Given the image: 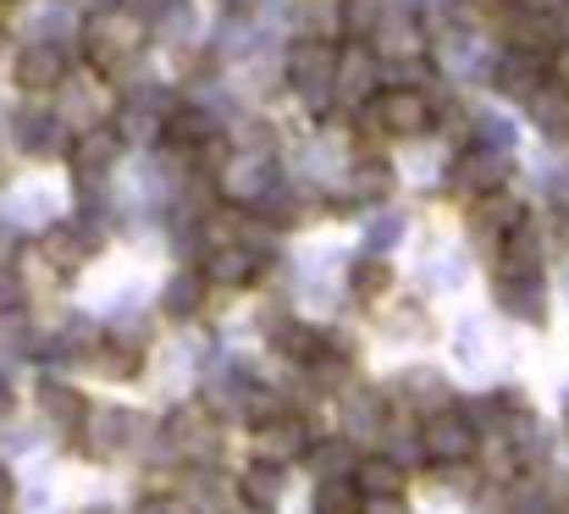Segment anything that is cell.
Segmentation results:
<instances>
[{"label": "cell", "instance_id": "6da1fadb", "mask_svg": "<svg viewBox=\"0 0 569 514\" xmlns=\"http://www.w3.org/2000/svg\"><path fill=\"white\" fill-rule=\"evenodd\" d=\"M144 45H150V22H144V17H133L128 6L100 11V17H89V22H83V61H89L100 78L128 72V67L144 56Z\"/></svg>", "mask_w": 569, "mask_h": 514}, {"label": "cell", "instance_id": "7a4b0ae2", "mask_svg": "<svg viewBox=\"0 0 569 514\" xmlns=\"http://www.w3.org/2000/svg\"><path fill=\"white\" fill-rule=\"evenodd\" d=\"M338 45L343 39H332V33H299L293 45H288V83L305 95V106L316 111V117H327V111H338V100H332V72H338Z\"/></svg>", "mask_w": 569, "mask_h": 514}, {"label": "cell", "instance_id": "3957f363", "mask_svg": "<svg viewBox=\"0 0 569 514\" xmlns=\"http://www.w3.org/2000/svg\"><path fill=\"white\" fill-rule=\"evenodd\" d=\"M161 437H167V448H172L178 459L210 465V459L221 454V415H216L204 398H189V404H178V409L167 415Z\"/></svg>", "mask_w": 569, "mask_h": 514}, {"label": "cell", "instance_id": "277c9868", "mask_svg": "<svg viewBox=\"0 0 569 514\" xmlns=\"http://www.w3.org/2000/svg\"><path fill=\"white\" fill-rule=\"evenodd\" d=\"M310 443H316V426L293 409H277V415L249 426V459H266V465H282V471L299 465L310 454Z\"/></svg>", "mask_w": 569, "mask_h": 514}, {"label": "cell", "instance_id": "5b68a950", "mask_svg": "<svg viewBox=\"0 0 569 514\" xmlns=\"http://www.w3.org/2000/svg\"><path fill=\"white\" fill-rule=\"evenodd\" d=\"M420 454H426V465H470L481 454V432L448 404L420 421Z\"/></svg>", "mask_w": 569, "mask_h": 514}, {"label": "cell", "instance_id": "8992f818", "mask_svg": "<svg viewBox=\"0 0 569 514\" xmlns=\"http://www.w3.org/2000/svg\"><path fill=\"white\" fill-rule=\"evenodd\" d=\"M509 171H515V156L509 150H492V145H465L448 167V188L470 205L492 188H509Z\"/></svg>", "mask_w": 569, "mask_h": 514}, {"label": "cell", "instance_id": "52a82bcc", "mask_svg": "<svg viewBox=\"0 0 569 514\" xmlns=\"http://www.w3.org/2000/svg\"><path fill=\"white\" fill-rule=\"evenodd\" d=\"M366 45H371V56H377L381 67H403V61L426 56L431 39H426V22H420L415 11H403V6H381V17L371 22Z\"/></svg>", "mask_w": 569, "mask_h": 514}, {"label": "cell", "instance_id": "ba28073f", "mask_svg": "<svg viewBox=\"0 0 569 514\" xmlns=\"http://www.w3.org/2000/svg\"><path fill=\"white\" fill-rule=\"evenodd\" d=\"M371 117H377V134H387V139L431 134V100H426V89H409V83L377 89L371 95Z\"/></svg>", "mask_w": 569, "mask_h": 514}, {"label": "cell", "instance_id": "9c48e42d", "mask_svg": "<svg viewBox=\"0 0 569 514\" xmlns=\"http://www.w3.org/2000/svg\"><path fill=\"white\" fill-rule=\"evenodd\" d=\"M271 182H277L271 156H249V150H238V156H227V161L216 167V194H221L227 205H238V210H254V205L266 199Z\"/></svg>", "mask_w": 569, "mask_h": 514}, {"label": "cell", "instance_id": "30bf717a", "mask_svg": "<svg viewBox=\"0 0 569 514\" xmlns=\"http://www.w3.org/2000/svg\"><path fill=\"white\" fill-rule=\"evenodd\" d=\"M122 134L111 128V122H89V128H78L72 139H67V167H72V177H106V171H117V161H122Z\"/></svg>", "mask_w": 569, "mask_h": 514}, {"label": "cell", "instance_id": "8fae6325", "mask_svg": "<svg viewBox=\"0 0 569 514\" xmlns=\"http://www.w3.org/2000/svg\"><path fill=\"white\" fill-rule=\"evenodd\" d=\"M381 89V61L371 56V45H338V72H332V100L338 106H366Z\"/></svg>", "mask_w": 569, "mask_h": 514}, {"label": "cell", "instance_id": "7c38bea8", "mask_svg": "<svg viewBox=\"0 0 569 514\" xmlns=\"http://www.w3.org/2000/svg\"><path fill=\"white\" fill-rule=\"evenodd\" d=\"M492 294H498L503 316H515L526 327H548V283H542V271H498Z\"/></svg>", "mask_w": 569, "mask_h": 514}, {"label": "cell", "instance_id": "4fadbf2b", "mask_svg": "<svg viewBox=\"0 0 569 514\" xmlns=\"http://www.w3.org/2000/svg\"><path fill=\"white\" fill-rule=\"evenodd\" d=\"M11 78H17V89H22V95H56V89L67 83V50H61V45H50V39H33V45H22V50H17Z\"/></svg>", "mask_w": 569, "mask_h": 514}, {"label": "cell", "instance_id": "5bb4252c", "mask_svg": "<svg viewBox=\"0 0 569 514\" xmlns=\"http://www.w3.org/2000/svg\"><path fill=\"white\" fill-rule=\"evenodd\" d=\"M542 83H548V56H542V50L509 45V50L492 61V89H498L503 100H520V106H526Z\"/></svg>", "mask_w": 569, "mask_h": 514}, {"label": "cell", "instance_id": "9a60e30c", "mask_svg": "<svg viewBox=\"0 0 569 514\" xmlns=\"http://www.w3.org/2000/svg\"><path fill=\"white\" fill-rule=\"evenodd\" d=\"M161 150H172V156H189L193 161V150H204L210 139H221V122L204 111V106H172L167 117H161Z\"/></svg>", "mask_w": 569, "mask_h": 514}, {"label": "cell", "instance_id": "2e32d148", "mask_svg": "<svg viewBox=\"0 0 569 514\" xmlns=\"http://www.w3.org/2000/svg\"><path fill=\"white\" fill-rule=\"evenodd\" d=\"M531 210L509 194V188H492V194H481V199H470V233L487 244V249H498V238H509L520 221H526Z\"/></svg>", "mask_w": 569, "mask_h": 514}, {"label": "cell", "instance_id": "e0dca14e", "mask_svg": "<svg viewBox=\"0 0 569 514\" xmlns=\"http://www.w3.org/2000/svg\"><path fill=\"white\" fill-rule=\"evenodd\" d=\"M199 271H204V283H210V288H249V283H260V277L271 271V260L249 255L243 244H210Z\"/></svg>", "mask_w": 569, "mask_h": 514}, {"label": "cell", "instance_id": "ac0fdd59", "mask_svg": "<svg viewBox=\"0 0 569 514\" xmlns=\"http://www.w3.org/2000/svg\"><path fill=\"white\" fill-rule=\"evenodd\" d=\"M288 471L282 465H266V459H249L243 465V476L232 482V493H238V504L243 510H260V514H271L277 504H282V493H288V482H282Z\"/></svg>", "mask_w": 569, "mask_h": 514}, {"label": "cell", "instance_id": "d6986e66", "mask_svg": "<svg viewBox=\"0 0 569 514\" xmlns=\"http://www.w3.org/2000/svg\"><path fill=\"white\" fill-rule=\"evenodd\" d=\"M338 398H343V437H349V443L377 437L381 421H387V393H366V387H355V382H349Z\"/></svg>", "mask_w": 569, "mask_h": 514}, {"label": "cell", "instance_id": "ffe728a7", "mask_svg": "<svg viewBox=\"0 0 569 514\" xmlns=\"http://www.w3.org/2000/svg\"><path fill=\"white\" fill-rule=\"evenodd\" d=\"M398 387H403V409L420 415V421L453 404V387H448L442 370H409V376H398Z\"/></svg>", "mask_w": 569, "mask_h": 514}, {"label": "cell", "instance_id": "44dd1931", "mask_svg": "<svg viewBox=\"0 0 569 514\" xmlns=\"http://www.w3.org/2000/svg\"><path fill=\"white\" fill-rule=\"evenodd\" d=\"M39 409H44L67 437H78V432L89 426V398H83L78 387H67V382H44V387H39Z\"/></svg>", "mask_w": 569, "mask_h": 514}, {"label": "cell", "instance_id": "7402d4cb", "mask_svg": "<svg viewBox=\"0 0 569 514\" xmlns=\"http://www.w3.org/2000/svg\"><path fill=\"white\" fill-rule=\"evenodd\" d=\"M204 294H210L204 271H199V266H183V271L161 288V316H172V322H193V316L204 310Z\"/></svg>", "mask_w": 569, "mask_h": 514}, {"label": "cell", "instance_id": "603a6c76", "mask_svg": "<svg viewBox=\"0 0 569 514\" xmlns=\"http://www.w3.org/2000/svg\"><path fill=\"white\" fill-rule=\"evenodd\" d=\"M349 482L360 487V498H371V493H403V487H409L403 465L387 459V454H360L355 471H349Z\"/></svg>", "mask_w": 569, "mask_h": 514}, {"label": "cell", "instance_id": "cb8c5ba5", "mask_svg": "<svg viewBox=\"0 0 569 514\" xmlns=\"http://www.w3.org/2000/svg\"><path fill=\"white\" fill-rule=\"evenodd\" d=\"M498 271H542V233L531 227V216L509 238H498Z\"/></svg>", "mask_w": 569, "mask_h": 514}, {"label": "cell", "instance_id": "d4e9b609", "mask_svg": "<svg viewBox=\"0 0 569 514\" xmlns=\"http://www.w3.org/2000/svg\"><path fill=\"white\" fill-rule=\"evenodd\" d=\"M266 343H271V354H282V359L305 365V359L321 348V333H316V327H305V322H293V316H271Z\"/></svg>", "mask_w": 569, "mask_h": 514}, {"label": "cell", "instance_id": "484cf974", "mask_svg": "<svg viewBox=\"0 0 569 514\" xmlns=\"http://www.w3.org/2000/svg\"><path fill=\"white\" fill-rule=\"evenodd\" d=\"M343 188H349V199H355V205H377L381 194L392 188V161H387V156H371V150H366V156H360V161L349 167Z\"/></svg>", "mask_w": 569, "mask_h": 514}, {"label": "cell", "instance_id": "4316f807", "mask_svg": "<svg viewBox=\"0 0 569 514\" xmlns=\"http://www.w3.org/2000/svg\"><path fill=\"white\" fill-rule=\"evenodd\" d=\"M377 437H381V454H387V459H398L403 471H409V465H426V454H420V426H409L403 415H392V409H387V421H381Z\"/></svg>", "mask_w": 569, "mask_h": 514}, {"label": "cell", "instance_id": "83f0119b", "mask_svg": "<svg viewBox=\"0 0 569 514\" xmlns=\"http://www.w3.org/2000/svg\"><path fill=\"white\" fill-rule=\"evenodd\" d=\"M349 288H355V299H360V305H377L381 294L392 288V260L377 255V249H371V255H360V260L349 266Z\"/></svg>", "mask_w": 569, "mask_h": 514}, {"label": "cell", "instance_id": "f1b7e54d", "mask_svg": "<svg viewBox=\"0 0 569 514\" xmlns=\"http://www.w3.org/2000/svg\"><path fill=\"white\" fill-rule=\"evenodd\" d=\"M559 510V498H553V487H548V476L531 465V471H520V482H509V514H553Z\"/></svg>", "mask_w": 569, "mask_h": 514}, {"label": "cell", "instance_id": "f546056e", "mask_svg": "<svg viewBox=\"0 0 569 514\" xmlns=\"http://www.w3.org/2000/svg\"><path fill=\"white\" fill-rule=\"evenodd\" d=\"M526 106H531V117H537V128H542L548 139H569V89H559V83H542Z\"/></svg>", "mask_w": 569, "mask_h": 514}, {"label": "cell", "instance_id": "4dcf8cb0", "mask_svg": "<svg viewBox=\"0 0 569 514\" xmlns=\"http://www.w3.org/2000/svg\"><path fill=\"white\" fill-rule=\"evenodd\" d=\"M17 145L28 156H56V150H67V128L56 117H17Z\"/></svg>", "mask_w": 569, "mask_h": 514}, {"label": "cell", "instance_id": "1f68e13d", "mask_svg": "<svg viewBox=\"0 0 569 514\" xmlns=\"http://www.w3.org/2000/svg\"><path fill=\"white\" fill-rule=\"evenodd\" d=\"M89 359L100 365V376H117V382H128V376L144 370V348H139V343H106L100 338Z\"/></svg>", "mask_w": 569, "mask_h": 514}, {"label": "cell", "instance_id": "d6a6232c", "mask_svg": "<svg viewBox=\"0 0 569 514\" xmlns=\"http://www.w3.org/2000/svg\"><path fill=\"white\" fill-rule=\"evenodd\" d=\"M305 459H316V471H321V476H349L360 454H355V443H349V437H316Z\"/></svg>", "mask_w": 569, "mask_h": 514}, {"label": "cell", "instance_id": "836d02e7", "mask_svg": "<svg viewBox=\"0 0 569 514\" xmlns=\"http://www.w3.org/2000/svg\"><path fill=\"white\" fill-rule=\"evenodd\" d=\"M316 514H360V487L349 476H321L316 482Z\"/></svg>", "mask_w": 569, "mask_h": 514}, {"label": "cell", "instance_id": "e575fe53", "mask_svg": "<svg viewBox=\"0 0 569 514\" xmlns=\"http://www.w3.org/2000/svg\"><path fill=\"white\" fill-rule=\"evenodd\" d=\"M381 6H387V0H343L338 28H343L349 39H366V33H371V22L381 17Z\"/></svg>", "mask_w": 569, "mask_h": 514}, {"label": "cell", "instance_id": "d590c367", "mask_svg": "<svg viewBox=\"0 0 569 514\" xmlns=\"http://www.w3.org/2000/svg\"><path fill=\"white\" fill-rule=\"evenodd\" d=\"M139 514H199V510H193V498H178V493H150L139 504Z\"/></svg>", "mask_w": 569, "mask_h": 514}, {"label": "cell", "instance_id": "8d00e7d4", "mask_svg": "<svg viewBox=\"0 0 569 514\" xmlns=\"http://www.w3.org/2000/svg\"><path fill=\"white\" fill-rule=\"evenodd\" d=\"M360 514H409V498L403 493H371V498H360Z\"/></svg>", "mask_w": 569, "mask_h": 514}, {"label": "cell", "instance_id": "74e56055", "mask_svg": "<svg viewBox=\"0 0 569 514\" xmlns=\"http://www.w3.org/2000/svg\"><path fill=\"white\" fill-rule=\"evenodd\" d=\"M548 83H559V89H569V39H565V45H553V50H548Z\"/></svg>", "mask_w": 569, "mask_h": 514}, {"label": "cell", "instance_id": "f35d334b", "mask_svg": "<svg viewBox=\"0 0 569 514\" xmlns=\"http://www.w3.org/2000/svg\"><path fill=\"white\" fill-rule=\"evenodd\" d=\"M398 233H403V221H398V216H387V221H377V227H371V244H377V249H387Z\"/></svg>", "mask_w": 569, "mask_h": 514}, {"label": "cell", "instance_id": "ab89813d", "mask_svg": "<svg viewBox=\"0 0 569 514\" xmlns=\"http://www.w3.org/2000/svg\"><path fill=\"white\" fill-rule=\"evenodd\" d=\"M122 6H128L133 17H144V22H150L156 11H167V0H122Z\"/></svg>", "mask_w": 569, "mask_h": 514}, {"label": "cell", "instance_id": "60d3db41", "mask_svg": "<svg viewBox=\"0 0 569 514\" xmlns=\"http://www.w3.org/2000/svg\"><path fill=\"white\" fill-rule=\"evenodd\" d=\"M515 6H526V11H548V17L569 11V0H515Z\"/></svg>", "mask_w": 569, "mask_h": 514}, {"label": "cell", "instance_id": "b9f144b4", "mask_svg": "<svg viewBox=\"0 0 569 514\" xmlns=\"http://www.w3.org/2000/svg\"><path fill=\"white\" fill-rule=\"evenodd\" d=\"M11 498H17V487H11V471L0 465V514L11 510Z\"/></svg>", "mask_w": 569, "mask_h": 514}, {"label": "cell", "instance_id": "7bdbcfd3", "mask_svg": "<svg viewBox=\"0 0 569 514\" xmlns=\"http://www.w3.org/2000/svg\"><path fill=\"white\" fill-rule=\"evenodd\" d=\"M11 404H17V393H11V382H6V376H0V421H6V415H11Z\"/></svg>", "mask_w": 569, "mask_h": 514}, {"label": "cell", "instance_id": "ee69618b", "mask_svg": "<svg viewBox=\"0 0 569 514\" xmlns=\"http://www.w3.org/2000/svg\"><path fill=\"white\" fill-rule=\"evenodd\" d=\"M89 514H111V510H89Z\"/></svg>", "mask_w": 569, "mask_h": 514}, {"label": "cell", "instance_id": "f6af8a7d", "mask_svg": "<svg viewBox=\"0 0 569 514\" xmlns=\"http://www.w3.org/2000/svg\"><path fill=\"white\" fill-rule=\"evenodd\" d=\"M565 421H569V409H565Z\"/></svg>", "mask_w": 569, "mask_h": 514}, {"label": "cell", "instance_id": "bcb514c9", "mask_svg": "<svg viewBox=\"0 0 569 514\" xmlns=\"http://www.w3.org/2000/svg\"><path fill=\"white\" fill-rule=\"evenodd\" d=\"M0 6H6V0H0Z\"/></svg>", "mask_w": 569, "mask_h": 514}]
</instances>
